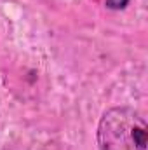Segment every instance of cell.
Returning a JSON list of instances; mask_svg holds the SVG:
<instances>
[{
	"label": "cell",
	"instance_id": "6da1fadb",
	"mask_svg": "<svg viewBox=\"0 0 148 150\" xmlns=\"http://www.w3.org/2000/svg\"><path fill=\"white\" fill-rule=\"evenodd\" d=\"M99 150H147L148 126L140 112L117 107L110 108L98 126Z\"/></svg>",
	"mask_w": 148,
	"mask_h": 150
},
{
	"label": "cell",
	"instance_id": "7a4b0ae2",
	"mask_svg": "<svg viewBox=\"0 0 148 150\" xmlns=\"http://www.w3.org/2000/svg\"><path fill=\"white\" fill-rule=\"evenodd\" d=\"M129 0H106V7L110 9H124Z\"/></svg>",
	"mask_w": 148,
	"mask_h": 150
}]
</instances>
